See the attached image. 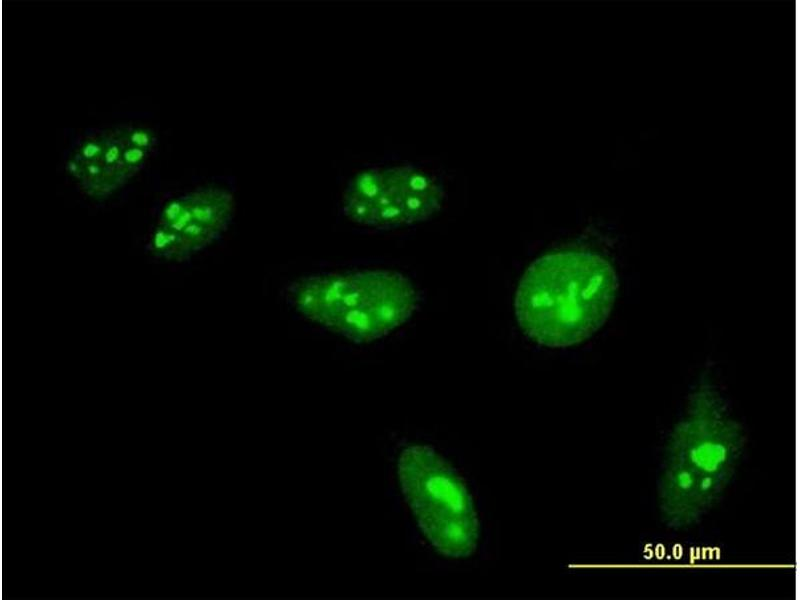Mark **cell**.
Wrapping results in <instances>:
<instances>
[{
    "label": "cell",
    "mask_w": 800,
    "mask_h": 600,
    "mask_svg": "<svg viewBox=\"0 0 800 600\" xmlns=\"http://www.w3.org/2000/svg\"><path fill=\"white\" fill-rule=\"evenodd\" d=\"M156 141L155 133L143 126L97 129L73 145L66 160L67 173L87 196L105 199L144 167Z\"/></svg>",
    "instance_id": "cell-6"
},
{
    "label": "cell",
    "mask_w": 800,
    "mask_h": 600,
    "mask_svg": "<svg viewBox=\"0 0 800 600\" xmlns=\"http://www.w3.org/2000/svg\"><path fill=\"white\" fill-rule=\"evenodd\" d=\"M618 288L615 268L604 256L582 249L551 252L523 274L514 299L516 319L543 346L577 345L605 324Z\"/></svg>",
    "instance_id": "cell-1"
},
{
    "label": "cell",
    "mask_w": 800,
    "mask_h": 600,
    "mask_svg": "<svg viewBox=\"0 0 800 600\" xmlns=\"http://www.w3.org/2000/svg\"><path fill=\"white\" fill-rule=\"evenodd\" d=\"M402 493L418 526L442 555H471L479 539V522L468 489L456 471L425 445L406 447L398 460Z\"/></svg>",
    "instance_id": "cell-3"
},
{
    "label": "cell",
    "mask_w": 800,
    "mask_h": 600,
    "mask_svg": "<svg viewBox=\"0 0 800 600\" xmlns=\"http://www.w3.org/2000/svg\"><path fill=\"white\" fill-rule=\"evenodd\" d=\"M235 200L226 188L204 186L180 194L161 207L148 239L150 253L181 263L216 241L228 228Z\"/></svg>",
    "instance_id": "cell-5"
},
{
    "label": "cell",
    "mask_w": 800,
    "mask_h": 600,
    "mask_svg": "<svg viewBox=\"0 0 800 600\" xmlns=\"http://www.w3.org/2000/svg\"><path fill=\"white\" fill-rule=\"evenodd\" d=\"M444 191L413 165L365 168L347 183L344 215L354 223L379 229L397 228L431 218L442 207Z\"/></svg>",
    "instance_id": "cell-4"
},
{
    "label": "cell",
    "mask_w": 800,
    "mask_h": 600,
    "mask_svg": "<svg viewBox=\"0 0 800 600\" xmlns=\"http://www.w3.org/2000/svg\"><path fill=\"white\" fill-rule=\"evenodd\" d=\"M290 299L307 320L356 343L386 336L418 305L412 282L383 269L303 277L292 285Z\"/></svg>",
    "instance_id": "cell-2"
}]
</instances>
